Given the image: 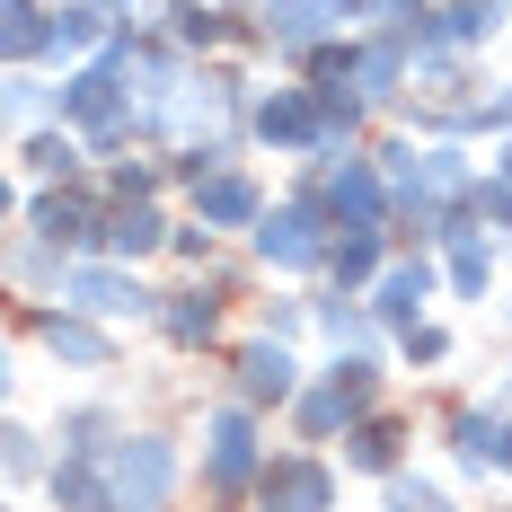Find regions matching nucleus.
Wrapping results in <instances>:
<instances>
[{"mask_svg":"<svg viewBox=\"0 0 512 512\" xmlns=\"http://www.w3.org/2000/svg\"><path fill=\"white\" fill-rule=\"evenodd\" d=\"M106 477H115V504H133V512H159V495H168V477H177V460L159 451L151 433H133V442L115 451V468H106Z\"/></svg>","mask_w":512,"mask_h":512,"instance_id":"1","label":"nucleus"},{"mask_svg":"<svg viewBox=\"0 0 512 512\" xmlns=\"http://www.w3.org/2000/svg\"><path fill=\"white\" fill-rule=\"evenodd\" d=\"M62 292H71V309H89V318H142V309H151V292H142V283H124V274H106V265L62 274Z\"/></svg>","mask_w":512,"mask_h":512,"instance_id":"3","label":"nucleus"},{"mask_svg":"<svg viewBox=\"0 0 512 512\" xmlns=\"http://www.w3.org/2000/svg\"><path fill=\"white\" fill-rule=\"evenodd\" d=\"M256 248H265V265H318V256H336L327 239H318V212H309V204H283V212H265Z\"/></svg>","mask_w":512,"mask_h":512,"instance_id":"2","label":"nucleus"},{"mask_svg":"<svg viewBox=\"0 0 512 512\" xmlns=\"http://www.w3.org/2000/svg\"><path fill=\"white\" fill-rule=\"evenodd\" d=\"M424 292H433V265H398V274L380 283V318H398V327H407L415 309H424Z\"/></svg>","mask_w":512,"mask_h":512,"instance_id":"8","label":"nucleus"},{"mask_svg":"<svg viewBox=\"0 0 512 512\" xmlns=\"http://www.w3.org/2000/svg\"><path fill=\"white\" fill-rule=\"evenodd\" d=\"M53 504H71V512H115V477H98V468H53Z\"/></svg>","mask_w":512,"mask_h":512,"instance_id":"7","label":"nucleus"},{"mask_svg":"<svg viewBox=\"0 0 512 512\" xmlns=\"http://www.w3.org/2000/svg\"><path fill=\"white\" fill-rule=\"evenodd\" d=\"M256 468V442H248V415L230 407V415H212V477H221V486H239V477H248Z\"/></svg>","mask_w":512,"mask_h":512,"instance_id":"5","label":"nucleus"},{"mask_svg":"<svg viewBox=\"0 0 512 512\" xmlns=\"http://www.w3.org/2000/svg\"><path fill=\"white\" fill-rule=\"evenodd\" d=\"M27 168H45V177H71V168H80V142H71V133H45V142L27 151Z\"/></svg>","mask_w":512,"mask_h":512,"instance_id":"14","label":"nucleus"},{"mask_svg":"<svg viewBox=\"0 0 512 512\" xmlns=\"http://www.w3.org/2000/svg\"><path fill=\"white\" fill-rule=\"evenodd\" d=\"M168 18H177V36H186V45H212V36H221V18H212L204 0H177Z\"/></svg>","mask_w":512,"mask_h":512,"instance_id":"16","label":"nucleus"},{"mask_svg":"<svg viewBox=\"0 0 512 512\" xmlns=\"http://www.w3.org/2000/svg\"><path fill=\"white\" fill-rule=\"evenodd\" d=\"M80 45H98V9H89V0L53 9V27H45V53H80Z\"/></svg>","mask_w":512,"mask_h":512,"instance_id":"11","label":"nucleus"},{"mask_svg":"<svg viewBox=\"0 0 512 512\" xmlns=\"http://www.w3.org/2000/svg\"><path fill=\"white\" fill-rule=\"evenodd\" d=\"M256 495H265V512H327V504H336V486H327V468H318V460H274Z\"/></svg>","mask_w":512,"mask_h":512,"instance_id":"4","label":"nucleus"},{"mask_svg":"<svg viewBox=\"0 0 512 512\" xmlns=\"http://www.w3.org/2000/svg\"><path fill=\"white\" fill-rule=\"evenodd\" d=\"M159 230H168V221H159L151 204H142V212H115V221H106V248H115V256H151Z\"/></svg>","mask_w":512,"mask_h":512,"instance_id":"9","label":"nucleus"},{"mask_svg":"<svg viewBox=\"0 0 512 512\" xmlns=\"http://www.w3.org/2000/svg\"><path fill=\"white\" fill-rule=\"evenodd\" d=\"M36 106H45V89H36V80H9V115H18V124H27Z\"/></svg>","mask_w":512,"mask_h":512,"instance_id":"18","label":"nucleus"},{"mask_svg":"<svg viewBox=\"0 0 512 512\" xmlns=\"http://www.w3.org/2000/svg\"><path fill=\"white\" fill-rule=\"evenodd\" d=\"M239 389L248 398H292V354L283 345H248L239 354Z\"/></svg>","mask_w":512,"mask_h":512,"instance_id":"6","label":"nucleus"},{"mask_svg":"<svg viewBox=\"0 0 512 512\" xmlns=\"http://www.w3.org/2000/svg\"><path fill=\"white\" fill-rule=\"evenodd\" d=\"M45 345H53L62 362H106V336H89L80 318H45Z\"/></svg>","mask_w":512,"mask_h":512,"instance_id":"12","label":"nucleus"},{"mask_svg":"<svg viewBox=\"0 0 512 512\" xmlns=\"http://www.w3.org/2000/svg\"><path fill=\"white\" fill-rule=\"evenodd\" d=\"M168 336H177V345H204V336H212V301H195V292H186V301L168 309Z\"/></svg>","mask_w":512,"mask_h":512,"instance_id":"13","label":"nucleus"},{"mask_svg":"<svg viewBox=\"0 0 512 512\" xmlns=\"http://www.w3.org/2000/svg\"><path fill=\"white\" fill-rule=\"evenodd\" d=\"M195 212H204V221H248V212H256V186H248V177H212L204 195H195Z\"/></svg>","mask_w":512,"mask_h":512,"instance_id":"10","label":"nucleus"},{"mask_svg":"<svg viewBox=\"0 0 512 512\" xmlns=\"http://www.w3.org/2000/svg\"><path fill=\"white\" fill-rule=\"evenodd\" d=\"M354 460L362 468H389V460H398V424H362V433H354Z\"/></svg>","mask_w":512,"mask_h":512,"instance_id":"15","label":"nucleus"},{"mask_svg":"<svg viewBox=\"0 0 512 512\" xmlns=\"http://www.w3.org/2000/svg\"><path fill=\"white\" fill-rule=\"evenodd\" d=\"M389 512H451V504H442V486H415V477H398V486H389Z\"/></svg>","mask_w":512,"mask_h":512,"instance_id":"17","label":"nucleus"}]
</instances>
